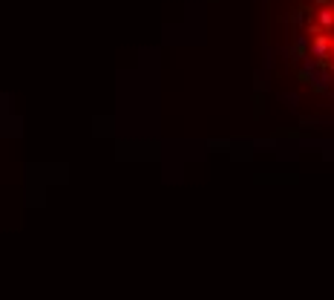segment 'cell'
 <instances>
[{
    "mask_svg": "<svg viewBox=\"0 0 334 300\" xmlns=\"http://www.w3.org/2000/svg\"><path fill=\"white\" fill-rule=\"evenodd\" d=\"M299 35L305 55L334 78V0H308L302 6Z\"/></svg>",
    "mask_w": 334,
    "mask_h": 300,
    "instance_id": "1",
    "label": "cell"
}]
</instances>
